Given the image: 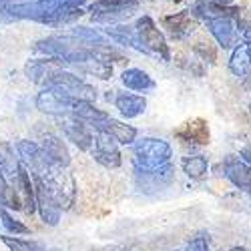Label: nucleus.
<instances>
[{"label":"nucleus","instance_id":"nucleus-1","mask_svg":"<svg viewBox=\"0 0 251 251\" xmlns=\"http://www.w3.org/2000/svg\"><path fill=\"white\" fill-rule=\"evenodd\" d=\"M36 179H40L45 183L50 197L56 201V205L60 209H71V205L75 201V181L65 171V165L52 163L47 169V173L36 177Z\"/></svg>","mask_w":251,"mask_h":251},{"label":"nucleus","instance_id":"nucleus-2","mask_svg":"<svg viewBox=\"0 0 251 251\" xmlns=\"http://www.w3.org/2000/svg\"><path fill=\"white\" fill-rule=\"evenodd\" d=\"M171 155L169 145L159 139H143L135 145V163L145 171H153Z\"/></svg>","mask_w":251,"mask_h":251},{"label":"nucleus","instance_id":"nucleus-3","mask_svg":"<svg viewBox=\"0 0 251 251\" xmlns=\"http://www.w3.org/2000/svg\"><path fill=\"white\" fill-rule=\"evenodd\" d=\"M49 89L56 91L58 95H62L65 99H71V100H93L95 99L93 87L85 85L82 80H78V76L69 75V73L52 75L49 78Z\"/></svg>","mask_w":251,"mask_h":251},{"label":"nucleus","instance_id":"nucleus-4","mask_svg":"<svg viewBox=\"0 0 251 251\" xmlns=\"http://www.w3.org/2000/svg\"><path fill=\"white\" fill-rule=\"evenodd\" d=\"M117 139L107 133V131H99L95 137V147H93V157L97 163H100L107 169H117L121 165V153L117 147Z\"/></svg>","mask_w":251,"mask_h":251},{"label":"nucleus","instance_id":"nucleus-5","mask_svg":"<svg viewBox=\"0 0 251 251\" xmlns=\"http://www.w3.org/2000/svg\"><path fill=\"white\" fill-rule=\"evenodd\" d=\"M60 129L67 135V139L73 141L78 149H82V151L93 149L95 137H93L91 129L87 127V121H82V119H78L76 115L71 113V115H65V119H62V123H60Z\"/></svg>","mask_w":251,"mask_h":251},{"label":"nucleus","instance_id":"nucleus-6","mask_svg":"<svg viewBox=\"0 0 251 251\" xmlns=\"http://www.w3.org/2000/svg\"><path fill=\"white\" fill-rule=\"evenodd\" d=\"M16 151H18L20 157H23L25 163L30 165L34 177L45 175L47 169L54 163V161L47 155V151H45L43 147H38V145L32 143V141H18V143H16Z\"/></svg>","mask_w":251,"mask_h":251},{"label":"nucleus","instance_id":"nucleus-7","mask_svg":"<svg viewBox=\"0 0 251 251\" xmlns=\"http://www.w3.org/2000/svg\"><path fill=\"white\" fill-rule=\"evenodd\" d=\"M73 104H75V100L65 99L62 95H58V93L52 91V89H47V91H43V93L36 97V107H38V111H43V113H47V115H58V117L71 115V113H73Z\"/></svg>","mask_w":251,"mask_h":251},{"label":"nucleus","instance_id":"nucleus-8","mask_svg":"<svg viewBox=\"0 0 251 251\" xmlns=\"http://www.w3.org/2000/svg\"><path fill=\"white\" fill-rule=\"evenodd\" d=\"M34 193H36V205H38V211H40L43 221L47 225H56L58 219H60V207L50 197L45 183L40 179H36V177H34Z\"/></svg>","mask_w":251,"mask_h":251},{"label":"nucleus","instance_id":"nucleus-9","mask_svg":"<svg viewBox=\"0 0 251 251\" xmlns=\"http://www.w3.org/2000/svg\"><path fill=\"white\" fill-rule=\"evenodd\" d=\"M14 187L18 189V193L23 195L25 213L32 215V213H34V209L38 207V205H36V193H34V185H32V181H30V173H28L20 163H18V175H16Z\"/></svg>","mask_w":251,"mask_h":251},{"label":"nucleus","instance_id":"nucleus-10","mask_svg":"<svg viewBox=\"0 0 251 251\" xmlns=\"http://www.w3.org/2000/svg\"><path fill=\"white\" fill-rule=\"evenodd\" d=\"M95 129H97V131H107V133H111L121 145H131V143L135 141V137H137V131H135L133 127H129V125H125V123H121V121H115V119H111V117H107V119H102L100 123H97Z\"/></svg>","mask_w":251,"mask_h":251},{"label":"nucleus","instance_id":"nucleus-11","mask_svg":"<svg viewBox=\"0 0 251 251\" xmlns=\"http://www.w3.org/2000/svg\"><path fill=\"white\" fill-rule=\"evenodd\" d=\"M175 135L187 143H199L205 145L209 143V127L203 119H193V121H187L181 129L175 131Z\"/></svg>","mask_w":251,"mask_h":251},{"label":"nucleus","instance_id":"nucleus-12","mask_svg":"<svg viewBox=\"0 0 251 251\" xmlns=\"http://www.w3.org/2000/svg\"><path fill=\"white\" fill-rule=\"evenodd\" d=\"M139 32L143 36V43L149 45V49L153 50H161L167 56V47H165V38L161 36V32L155 28V25L151 23L149 18L139 20Z\"/></svg>","mask_w":251,"mask_h":251},{"label":"nucleus","instance_id":"nucleus-13","mask_svg":"<svg viewBox=\"0 0 251 251\" xmlns=\"http://www.w3.org/2000/svg\"><path fill=\"white\" fill-rule=\"evenodd\" d=\"M43 149L47 151V155L54 161V163H58V165H69L71 163V153H69V149H67V145L62 143L58 137H54V135H47L45 139H43Z\"/></svg>","mask_w":251,"mask_h":251},{"label":"nucleus","instance_id":"nucleus-14","mask_svg":"<svg viewBox=\"0 0 251 251\" xmlns=\"http://www.w3.org/2000/svg\"><path fill=\"white\" fill-rule=\"evenodd\" d=\"M58 71V62L54 60H32L26 65V75L32 82H40V80H45L47 76V82L52 75H56Z\"/></svg>","mask_w":251,"mask_h":251},{"label":"nucleus","instance_id":"nucleus-15","mask_svg":"<svg viewBox=\"0 0 251 251\" xmlns=\"http://www.w3.org/2000/svg\"><path fill=\"white\" fill-rule=\"evenodd\" d=\"M117 109L121 111L123 117L133 119L145 111V99L135 97V95H123L117 99Z\"/></svg>","mask_w":251,"mask_h":251},{"label":"nucleus","instance_id":"nucleus-16","mask_svg":"<svg viewBox=\"0 0 251 251\" xmlns=\"http://www.w3.org/2000/svg\"><path fill=\"white\" fill-rule=\"evenodd\" d=\"M123 82L127 85L129 89H135V91H143L151 87L153 82L149 80V76L145 75L143 71H137V69H131V71H125L123 73Z\"/></svg>","mask_w":251,"mask_h":251},{"label":"nucleus","instance_id":"nucleus-17","mask_svg":"<svg viewBox=\"0 0 251 251\" xmlns=\"http://www.w3.org/2000/svg\"><path fill=\"white\" fill-rule=\"evenodd\" d=\"M2 243L10 251H45V245L38 241H25V239H16V237H2Z\"/></svg>","mask_w":251,"mask_h":251},{"label":"nucleus","instance_id":"nucleus-18","mask_svg":"<svg viewBox=\"0 0 251 251\" xmlns=\"http://www.w3.org/2000/svg\"><path fill=\"white\" fill-rule=\"evenodd\" d=\"M0 219H2V225H4L6 231H10V233H14V235H26V233H30V229H28L25 223L16 221V219L6 211V209H4V205L0 207Z\"/></svg>","mask_w":251,"mask_h":251},{"label":"nucleus","instance_id":"nucleus-19","mask_svg":"<svg viewBox=\"0 0 251 251\" xmlns=\"http://www.w3.org/2000/svg\"><path fill=\"white\" fill-rule=\"evenodd\" d=\"M183 167H185V171H187V175H189V177L199 179V177H203L207 165H205V161L201 157H191V159H185Z\"/></svg>","mask_w":251,"mask_h":251}]
</instances>
